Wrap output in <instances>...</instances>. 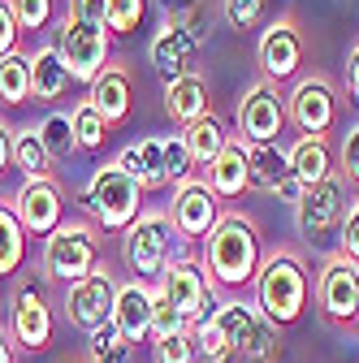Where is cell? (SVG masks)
Returning a JSON list of instances; mask_svg holds the SVG:
<instances>
[{"mask_svg":"<svg viewBox=\"0 0 359 363\" xmlns=\"http://www.w3.org/2000/svg\"><path fill=\"white\" fill-rule=\"evenodd\" d=\"M260 264H264L260 225L247 212H221L216 230L204 238V268H208L212 286L247 290V286H255Z\"/></svg>","mask_w":359,"mask_h":363,"instance_id":"6da1fadb","label":"cell"},{"mask_svg":"<svg viewBox=\"0 0 359 363\" xmlns=\"http://www.w3.org/2000/svg\"><path fill=\"white\" fill-rule=\"evenodd\" d=\"M311 303V272L303 264L299 251L290 247H277L268 251L260 272H255V307L268 325L277 329H290L303 320V311Z\"/></svg>","mask_w":359,"mask_h":363,"instance_id":"7a4b0ae2","label":"cell"},{"mask_svg":"<svg viewBox=\"0 0 359 363\" xmlns=\"http://www.w3.org/2000/svg\"><path fill=\"white\" fill-rule=\"evenodd\" d=\"M143 186L134 182L121 164H100L92 169V177L82 182V191H78V208L87 216V225H96V230L104 234H126L134 220H139L143 212Z\"/></svg>","mask_w":359,"mask_h":363,"instance_id":"3957f363","label":"cell"},{"mask_svg":"<svg viewBox=\"0 0 359 363\" xmlns=\"http://www.w3.org/2000/svg\"><path fill=\"white\" fill-rule=\"evenodd\" d=\"M212 320H216L221 333H226L234 359H243V363H277L282 359V329L268 325L255 303L226 298V303L212 307Z\"/></svg>","mask_w":359,"mask_h":363,"instance_id":"277c9868","label":"cell"},{"mask_svg":"<svg viewBox=\"0 0 359 363\" xmlns=\"http://www.w3.org/2000/svg\"><path fill=\"white\" fill-rule=\"evenodd\" d=\"M100 268V230L87 220H65L43 238V281L74 286Z\"/></svg>","mask_w":359,"mask_h":363,"instance_id":"5b68a950","label":"cell"},{"mask_svg":"<svg viewBox=\"0 0 359 363\" xmlns=\"http://www.w3.org/2000/svg\"><path fill=\"white\" fill-rule=\"evenodd\" d=\"M173 247H182V238L173 234L169 212H152V208H143L139 220L121 234V259H126V268L139 281H152V286L165 272V264L173 259Z\"/></svg>","mask_w":359,"mask_h":363,"instance_id":"8992f818","label":"cell"},{"mask_svg":"<svg viewBox=\"0 0 359 363\" xmlns=\"http://www.w3.org/2000/svg\"><path fill=\"white\" fill-rule=\"evenodd\" d=\"M311 298H316V311L325 315V325L355 333V325H359V264H350L342 251H333L321 264L316 281H311Z\"/></svg>","mask_w":359,"mask_h":363,"instance_id":"52a82bcc","label":"cell"},{"mask_svg":"<svg viewBox=\"0 0 359 363\" xmlns=\"http://www.w3.org/2000/svg\"><path fill=\"white\" fill-rule=\"evenodd\" d=\"M9 342L26 354H39L48 350L53 337H57V311H53V298H48V281H22L9 298Z\"/></svg>","mask_w":359,"mask_h":363,"instance_id":"ba28073f","label":"cell"},{"mask_svg":"<svg viewBox=\"0 0 359 363\" xmlns=\"http://www.w3.org/2000/svg\"><path fill=\"white\" fill-rule=\"evenodd\" d=\"M156 286H160V294L177 307V315L187 320V329L199 325V320H208L212 307H216V286H212V277H208L204 259H195V255H173V259L165 264V272L156 277Z\"/></svg>","mask_w":359,"mask_h":363,"instance_id":"9c48e42d","label":"cell"},{"mask_svg":"<svg viewBox=\"0 0 359 363\" xmlns=\"http://www.w3.org/2000/svg\"><path fill=\"white\" fill-rule=\"evenodd\" d=\"M53 48L61 52L65 69H70V82H87L92 86L104 69H109V52H113V35L104 26H87L78 18H57V39Z\"/></svg>","mask_w":359,"mask_h":363,"instance_id":"30bf717a","label":"cell"},{"mask_svg":"<svg viewBox=\"0 0 359 363\" xmlns=\"http://www.w3.org/2000/svg\"><path fill=\"white\" fill-rule=\"evenodd\" d=\"M338 113H342L338 91H333V82L321 78V74L299 78L294 91L286 96V121H290L299 134H307V139H329V130L338 125Z\"/></svg>","mask_w":359,"mask_h":363,"instance_id":"8fae6325","label":"cell"},{"mask_svg":"<svg viewBox=\"0 0 359 363\" xmlns=\"http://www.w3.org/2000/svg\"><path fill=\"white\" fill-rule=\"evenodd\" d=\"M113 303H117V277L100 264L92 277H82V281L65 286L61 315H65V325H70V329L92 333V329H100L104 320H113Z\"/></svg>","mask_w":359,"mask_h":363,"instance_id":"7c38bea8","label":"cell"},{"mask_svg":"<svg viewBox=\"0 0 359 363\" xmlns=\"http://www.w3.org/2000/svg\"><path fill=\"white\" fill-rule=\"evenodd\" d=\"M234 125H238V139L243 143H277L282 130H286V96L273 82H255L247 86V96L234 108Z\"/></svg>","mask_w":359,"mask_h":363,"instance_id":"4fadbf2b","label":"cell"},{"mask_svg":"<svg viewBox=\"0 0 359 363\" xmlns=\"http://www.w3.org/2000/svg\"><path fill=\"white\" fill-rule=\"evenodd\" d=\"M169 220H173V234L182 238V247L204 242L216 230V220H221V199L208 191V182L187 177V182H177V186H173Z\"/></svg>","mask_w":359,"mask_h":363,"instance_id":"5bb4252c","label":"cell"},{"mask_svg":"<svg viewBox=\"0 0 359 363\" xmlns=\"http://www.w3.org/2000/svg\"><path fill=\"white\" fill-rule=\"evenodd\" d=\"M346 182L329 177L321 186H307L303 199L294 203V220H299V234L307 242H329L342 230V216H346Z\"/></svg>","mask_w":359,"mask_h":363,"instance_id":"9a60e30c","label":"cell"},{"mask_svg":"<svg viewBox=\"0 0 359 363\" xmlns=\"http://www.w3.org/2000/svg\"><path fill=\"white\" fill-rule=\"evenodd\" d=\"M9 203L22 220V230L35 238H48L53 230L65 225V191L57 177H26Z\"/></svg>","mask_w":359,"mask_h":363,"instance_id":"2e32d148","label":"cell"},{"mask_svg":"<svg viewBox=\"0 0 359 363\" xmlns=\"http://www.w3.org/2000/svg\"><path fill=\"white\" fill-rule=\"evenodd\" d=\"M195 57H199V26L165 18V26L152 35V48H148V61L160 74V82L169 86L177 78L195 74Z\"/></svg>","mask_w":359,"mask_h":363,"instance_id":"e0dca14e","label":"cell"},{"mask_svg":"<svg viewBox=\"0 0 359 363\" xmlns=\"http://www.w3.org/2000/svg\"><path fill=\"white\" fill-rule=\"evenodd\" d=\"M247 169H251V191H268L282 203L303 199V182L290 169V152L282 143H247Z\"/></svg>","mask_w":359,"mask_h":363,"instance_id":"ac0fdd59","label":"cell"},{"mask_svg":"<svg viewBox=\"0 0 359 363\" xmlns=\"http://www.w3.org/2000/svg\"><path fill=\"white\" fill-rule=\"evenodd\" d=\"M260 69H264V82H286L299 74L303 65V35H299V22L294 18H277V22H268L264 35H260Z\"/></svg>","mask_w":359,"mask_h":363,"instance_id":"d6986e66","label":"cell"},{"mask_svg":"<svg viewBox=\"0 0 359 363\" xmlns=\"http://www.w3.org/2000/svg\"><path fill=\"white\" fill-rule=\"evenodd\" d=\"M152 281H117V303H113V329L121 333L126 346L152 342Z\"/></svg>","mask_w":359,"mask_h":363,"instance_id":"ffe728a7","label":"cell"},{"mask_svg":"<svg viewBox=\"0 0 359 363\" xmlns=\"http://www.w3.org/2000/svg\"><path fill=\"white\" fill-rule=\"evenodd\" d=\"M208 191L221 199V203H226V199H243L247 191H251V169H247V143L238 139V134H234V139H230V147L226 152H221L212 164H208Z\"/></svg>","mask_w":359,"mask_h":363,"instance_id":"44dd1931","label":"cell"},{"mask_svg":"<svg viewBox=\"0 0 359 363\" xmlns=\"http://www.w3.org/2000/svg\"><path fill=\"white\" fill-rule=\"evenodd\" d=\"M87 104H92V108L109 121V130H113V125H121V121L130 117V104H134L130 74H126V69H117V65H109V69L92 82V91H87Z\"/></svg>","mask_w":359,"mask_h":363,"instance_id":"7402d4cb","label":"cell"},{"mask_svg":"<svg viewBox=\"0 0 359 363\" xmlns=\"http://www.w3.org/2000/svg\"><path fill=\"white\" fill-rule=\"evenodd\" d=\"M31 65V100L39 104H61L65 91H70V69L61 61V52L53 48V43H43V48H35L26 57Z\"/></svg>","mask_w":359,"mask_h":363,"instance_id":"603a6c76","label":"cell"},{"mask_svg":"<svg viewBox=\"0 0 359 363\" xmlns=\"http://www.w3.org/2000/svg\"><path fill=\"white\" fill-rule=\"evenodd\" d=\"M113 164H121L143 191L169 186V173H165V139H139V143H130V147L117 152Z\"/></svg>","mask_w":359,"mask_h":363,"instance_id":"cb8c5ba5","label":"cell"},{"mask_svg":"<svg viewBox=\"0 0 359 363\" xmlns=\"http://www.w3.org/2000/svg\"><path fill=\"white\" fill-rule=\"evenodd\" d=\"M165 113L173 125H195L199 117H208V82L199 74H187L165 86Z\"/></svg>","mask_w":359,"mask_h":363,"instance_id":"d4e9b609","label":"cell"},{"mask_svg":"<svg viewBox=\"0 0 359 363\" xmlns=\"http://www.w3.org/2000/svg\"><path fill=\"white\" fill-rule=\"evenodd\" d=\"M286 152H290V169L303 182V191L338 177L333 173V147H329V139H307V134H299L294 147H286Z\"/></svg>","mask_w":359,"mask_h":363,"instance_id":"484cf974","label":"cell"},{"mask_svg":"<svg viewBox=\"0 0 359 363\" xmlns=\"http://www.w3.org/2000/svg\"><path fill=\"white\" fill-rule=\"evenodd\" d=\"M230 139H234V134L226 130V121L212 117V113L182 130V143H187V152H191V164H204V169H208L221 152L230 147Z\"/></svg>","mask_w":359,"mask_h":363,"instance_id":"4316f807","label":"cell"},{"mask_svg":"<svg viewBox=\"0 0 359 363\" xmlns=\"http://www.w3.org/2000/svg\"><path fill=\"white\" fill-rule=\"evenodd\" d=\"M26 230L13 212V203H0V277H13L26 264Z\"/></svg>","mask_w":359,"mask_h":363,"instance_id":"83f0119b","label":"cell"},{"mask_svg":"<svg viewBox=\"0 0 359 363\" xmlns=\"http://www.w3.org/2000/svg\"><path fill=\"white\" fill-rule=\"evenodd\" d=\"M13 164L26 173V177H53V156H48V147H43V139H39V130L35 125H22V130H13Z\"/></svg>","mask_w":359,"mask_h":363,"instance_id":"f1b7e54d","label":"cell"},{"mask_svg":"<svg viewBox=\"0 0 359 363\" xmlns=\"http://www.w3.org/2000/svg\"><path fill=\"white\" fill-rule=\"evenodd\" d=\"M70 130H74V147L87 152V156H96V152L109 143V121H104L92 104H87V100L70 113Z\"/></svg>","mask_w":359,"mask_h":363,"instance_id":"f546056e","label":"cell"},{"mask_svg":"<svg viewBox=\"0 0 359 363\" xmlns=\"http://www.w3.org/2000/svg\"><path fill=\"white\" fill-rule=\"evenodd\" d=\"M0 104H5V108L31 104V65H26L22 52L0 61Z\"/></svg>","mask_w":359,"mask_h":363,"instance_id":"4dcf8cb0","label":"cell"},{"mask_svg":"<svg viewBox=\"0 0 359 363\" xmlns=\"http://www.w3.org/2000/svg\"><path fill=\"white\" fill-rule=\"evenodd\" d=\"M87 363H134V346H126L113 320H104L100 329L87 333Z\"/></svg>","mask_w":359,"mask_h":363,"instance_id":"1f68e13d","label":"cell"},{"mask_svg":"<svg viewBox=\"0 0 359 363\" xmlns=\"http://www.w3.org/2000/svg\"><path fill=\"white\" fill-rule=\"evenodd\" d=\"M39 139H43V147H48V156H53V164H65L78 147H74V130H70V113H48L39 125Z\"/></svg>","mask_w":359,"mask_h":363,"instance_id":"d6a6232c","label":"cell"},{"mask_svg":"<svg viewBox=\"0 0 359 363\" xmlns=\"http://www.w3.org/2000/svg\"><path fill=\"white\" fill-rule=\"evenodd\" d=\"M191 342H195L199 363H230V359H234V350H230L226 333L216 329L212 315H208V320H199V325H191Z\"/></svg>","mask_w":359,"mask_h":363,"instance_id":"836d02e7","label":"cell"},{"mask_svg":"<svg viewBox=\"0 0 359 363\" xmlns=\"http://www.w3.org/2000/svg\"><path fill=\"white\" fill-rule=\"evenodd\" d=\"M148 18V0H109V35H134Z\"/></svg>","mask_w":359,"mask_h":363,"instance_id":"e575fe53","label":"cell"},{"mask_svg":"<svg viewBox=\"0 0 359 363\" xmlns=\"http://www.w3.org/2000/svg\"><path fill=\"white\" fill-rule=\"evenodd\" d=\"M18 30H43L57 22V0H9Z\"/></svg>","mask_w":359,"mask_h":363,"instance_id":"d590c367","label":"cell"},{"mask_svg":"<svg viewBox=\"0 0 359 363\" xmlns=\"http://www.w3.org/2000/svg\"><path fill=\"white\" fill-rule=\"evenodd\" d=\"M187 329V320L177 315V307L160 294V286L152 290V342H160V337H173V333H182Z\"/></svg>","mask_w":359,"mask_h":363,"instance_id":"8d00e7d4","label":"cell"},{"mask_svg":"<svg viewBox=\"0 0 359 363\" xmlns=\"http://www.w3.org/2000/svg\"><path fill=\"white\" fill-rule=\"evenodd\" d=\"M152 354H156V363H199L195 342H191V329H182V333H173V337L152 342Z\"/></svg>","mask_w":359,"mask_h":363,"instance_id":"74e56055","label":"cell"},{"mask_svg":"<svg viewBox=\"0 0 359 363\" xmlns=\"http://www.w3.org/2000/svg\"><path fill=\"white\" fill-rule=\"evenodd\" d=\"M221 13H226L230 30H255L264 18V0H221Z\"/></svg>","mask_w":359,"mask_h":363,"instance_id":"f35d334b","label":"cell"},{"mask_svg":"<svg viewBox=\"0 0 359 363\" xmlns=\"http://www.w3.org/2000/svg\"><path fill=\"white\" fill-rule=\"evenodd\" d=\"M191 152L182 143V134H169L165 139V173H169V186H177V182H187L191 177Z\"/></svg>","mask_w":359,"mask_h":363,"instance_id":"ab89813d","label":"cell"},{"mask_svg":"<svg viewBox=\"0 0 359 363\" xmlns=\"http://www.w3.org/2000/svg\"><path fill=\"white\" fill-rule=\"evenodd\" d=\"M338 247L350 264H359V199L346 203V216H342V230H338Z\"/></svg>","mask_w":359,"mask_h":363,"instance_id":"60d3db41","label":"cell"},{"mask_svg":"<svg viewBox=\"0 0 359 363\" xmlns=\"http://www.w3.org/2000/svg\"><path fill=\"white\" fill-rule=\"evenodd\" d=\"M342 173H346V182L359 191V121L355 125H346V134H342Z\"/></svg>","mask_w":359,"mask_h":363,"instance_id":"b9f144b4","label":"cell"},{"mask_svg":"<svg viewBox=\"0 0 359 363\" xmlns=\"http://www.w3.org/2000/svg\"><path fill=\"white\" fill-rule=\"evenodd\" d=\"M18 43H22L18 18H13V9H9V0H0V61L13 57V52H18Z\"/></svg>","mask_w":359,"mask_h":363,"instance_id":"7bdbcfd3","label":"cell"},{"mask_svg":"<svg viewBox=\"0 0 359 363\" xmlns=\"http://www.w3.org/2000/svg\"><path fill=\"white\" fill-rule=\"evenodd\" d=\"M70 18L87 26H104L109 22V0H70Z\"/></svg>","mask_w":359,"mask_h":363,"instance_id":"ee69618b","label":"cell"},{"mask_svg":"<svg viewBox=\"0 0 359 363\" xmlns=\"http://www.w3.org/2000/svg\"><path fill=\"white\" fill-rule=\"evenodd\" d=\"M165 5V13L173 18V22H187V26H195V13H199V0H160Z\"/></svg>","mask_w":359,"mask_h":363,"instance_id":"f6af8a7d","label":"cell"},{"mask_svg":"<svg viewBox=\"0 0 359 363\" xmlns=\"http://www.w3.org/2000/svg\"><path fill=\"white\" fill-rule=\"evenodd\" d=\"M9 164H13V125L0 117V177L9 173Z\"/></svg>","mask_w":359,"mask_h":363,"instance_id":"bcb514c9","label":"cell"},{"mask_svg":"<svg viewBox=\"0 0 359 363\" xmlns=\"http://www.w3.org/2000/svg\"><path fill=\"white\" fill-rule=\"evenodd\" d=\"M346 82H350V96L359 100V43L350 48V61H346Z\"/></svg>","mask_w":359,"mask_h":363,"instance_id":"7dc6e473","label":"cell"},{"mask_svg":"<svg viewBox=\"0 0 359 363\" xmlns=\"http://www.w3.org/2000/svg\"><path fill=\"white\" fill-rule=\"evenodd\" d=\"M0 363H13V342H9L5 329H0Z\"/></svg>","mask_w":359,"mask_h":363,"instance_id":"c3c4849f","label":"cell"},{"mask_svg":"<svg viewBox=\"0 0 359 363\" xmlns=\"http://www.w3.org/2000/svg\"><path fill=\"white\" fill-rule=\"evenodd\" d=\"M355 333H359V325H355Z\"/></svg>","mask_w":359,"mask_h":363,"instance_id":"681fc988","label":"cell"}]
</instances>
